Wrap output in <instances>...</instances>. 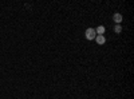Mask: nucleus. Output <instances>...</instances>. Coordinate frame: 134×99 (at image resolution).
<instances>
[{"label":"nucleus","mask_w":134,"mask_h":99,"mask_svg":"<svg viewBox=\"0 0 134 99\" xmlns=\"http://www.w3.org/2000/svg\"><path fill=\"white\" fill-rule=\"evenodd\" d=\"M105 32H106L105 26H99V27L95 28V34H97V35H105Z\"/></svg>","instance_id":"3"},{"label":"nucleus","mask_w":134,"mask_h":99,"mask_svg":"<svg viewBox=\"0 0 134 99\" xmlns=\"http://www.w3.org/2000/svg\"><path fill=\"white\" fill-rule=\"evenodd\" d=\"M85 36H86V39H87V40H94V39H95V36H97L95 30H94V28H87V30H86V32H85Z\"/></svg>","instance_id":"1"},{"label":"nucleus","mask_w":134,"mask_h":99,"mask_svg":"<svg viewBox=\"0 0 134 99\" xmlns=\"http://www.w3.org/2000/svg\"><path fill=\"white\" fill-rule=\"evenodd\" d=\"M95 42H97V44H105L106 43V38H105V35H97L95 36Z\"/></svg>","instance_id":"2"},{"label":"nucleus","mask_w":134,"mask_h":99,"mask_svg":"<svg viewBox=\"0 0 134 99\" xmlns=\"http://www.w3.org/2000/svg\"><path fill=\"white\" fill-rule=\"evenodd\" d=\"M113 20L115 21V24H121V21H122V15H121V14H114Z\"/></svg>","instance_id":"4"},{"label":"nucleus","mask_w":134,"mask_h":99,"mask_svg":"<svg viewBox=\"0 0 134 99\" xmlns=\"http://www.w3.org/2000/svg\"><path fill=\"white\" fill-rule=\"evenodd\" d=\"M121 31H122L121 24H115V26H114V32H115V34H121Z\"/></svg>","instance_id":"5"}]
</instances>
